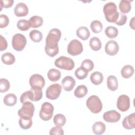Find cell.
I'll use <instances>...</instances> for the list:
<instances>
[{
    "label": "cell",
    "instance_id": "d590c367",
    "mask_svg": "<svg viewBox=\"0 0 135 135\" xmlns=\"http://www.w3.org/2000/svg\"><path fill=\"white\" fill-rule=\"evenodd\" d=\"M17 27L20 30L23 31H27L31 27L29 21L24 19L20 20L17 22Z\"/></svg>",
    "mask_w": 135,
    "mask_h": 135
},
{
    "label": "cell",
    "instance_id": "8fae6325",
    "mask_svg": "<svg viewBox=\"0 0 135 135\" xmlns=\"http://www.w3.org/2000/svg\"><path fill=\"white\" fill-rule=\"evenodd\" d=\"M121 118L120 113L115 110H110L104 113L103 118L108 122L114 123L118 121Z\"/></svg>",
    "mask_w": 135,
    "mask_h": 135
},
{
    "label": "cell",
    "instance_id": "7a4b0ae2",
    "mask_svg": "<svg viewBox=\"0 0 135 135\" xmlns=\"http://www.w3.org/2000/svg\"><path fill=\"white\" fill-rule=\"evenodd\" d=\"M103 11L107 21L110 23H115L119 16V13L117 11V7L113 2H109L105 4Z\"/></svg>",
    "mask_w": 135,
    "mask_h": 135
},
{
    "label": "cell",
    "instance_id": "7bdbcfd3",
    "mask_svg": "<svg viewBox=\"0 0 135 135\" xmlns=\"http://www.w3.org/2000/svg\"><path fill=\"white\" fill-rule=\"evenodd\" d=\"M14 3L13 0H4V1H1V9L0 11H2L3 7L5 8H8L12 6V5Z\"/></svg>",
    "mask_w": 135,
    "mask_h": 135
},
{
    "label": "cell",
    "instance_id": "836d02e7",
    "mask_svg": "<svg viewBox=\"0 0 135 135\" xmlns=\"http://www.w3.org/2000/svg\"><path fill=\"white\" fill-rule=\"evenodd\" d=\"M105 34L108 37L110 38H115L118 34V30L116 27L112 26H110L105 28Z\"/></svg>",
    "mask_w": 135,
    "mask_h": 135
},
{
    "label": "cell",
    "instance_id": "2e32d148",
    "mask_svg": "<svg viewBox=\"0 0 135 135\" xmlns=\"http://www.w3.org/2000/svg\"><path fill=\"white\" fill-rule=\"evenodd\" d=\"M75 81L71 76H66L62 80V85L63 89L66 91H71L74 87Z\"/></svg>",
    "mask_w": 135,
    "mask_h": 135
},
{
    "label": "cell",
    "instance_id": "d6a6232c",
    "mask_svg": "<svg viewBox=\"0 0 135 135\" xmlns=\"http://www.w3.org/2000/svg\"><path fill=\"white\" fill-rule=\"evenodd\" d=\"M90 27L92 31L95 33H98L103 29L102 24L98 20H94L91 23Z\"/></svg>",
    "mask_w": 135,
    "mask_h": 135
},
{
    "label": "cell",
    "instance_id": "cb8c5ba5",
    "mask_svg": "<svg viewBox=\"0 0 135 135\" xmlns=\"http://www.w3.org/2000/svg\"><path fill=\"white\" fill-rule=\"evenodd\" d=\"M3 102L4 104L7 106H13L16 103L17 97L14 94H7L4 97L3 99Z\"/></svg>",
    "mask_w": 135,
    "mask_h": 135
},
{
    "label": "cell",
    "instance_id": "74e56055",
    "mask_svg": "<svg viewBox=\"0 0 135 135\" xmlns=\"http://www.w3.org/2000/svg\"><path fill=\"white\" fill-rule=\"evenodd\" d=\"M10 88L9 82L6 79H0V92H5L7 91Z\"/></svg>",
    "mask_w": 135,
    "mask_h": 135
},
{
    "label": "cell",
    "instance_id": "ac0fdd59",
    "mask_svg": "<svg viewBox=\"0 0 135 135\" xmlns=\"http://www.w3.org/2000/svg\"><path fill=\"white\" fill-rule=\"evenodd\" d=\"M77 36L82 40H86L90 36L89 30L86 27L81 26L76 30Z\"/></svg>",
    "mask_w": 135,
    "mask_h": 135
},
{
    "label": "cell",
    "instance_id": "b9f144b4",
    "mask_svg": "<svg viewBox=\"0 0 135 135\" xmlns=\"http://www.w3.org/2000/svg\"><path fill=\"white\" fill-rule=\"evenodd\" d=\"M127 20V17L126 15L123 14L121 13H119V16L117 21V22L115 23L117 25L119 26L123 25L126 24Z\"/></svg>",
    "mask_w": 135,
    "mask_h": 135
},
{
    "label": "cell",
    "instance_id": "3957f363",
    "mask_svg": "<svg viewBox=\"0 0 135 135\" xmlns=\"http://www.w3.org/2000/svg\"><path fill=\"white\" fill-rule=\"evenodd\" d=\"M88 108L93 113H98L102 109V103L99 98L95 95L89 97L86 102Z\"/></svg>",
    "mask_w": 135,
    "mask_h": 135
},
{
    "label": "cell",
    "instance_id": "44dd1931",
    "mask_svg": "<svg viewBox=\"0 0 135 135\" xmlns=\"http://www.w3.org/2000/svg\"><path fill=\"white\" fill-rule=\"evenodd\" d=\"M31 101H35V99L33 92L30 90L22 93L20 97V102L22 103H24L26 102Z\"/></svg>",
    "mask_w": 135,
    "mask_h": 135
},
{
    "label": "cell",
    "instance_id": "5b68a950",
    "mask_svg": "<svg viewBox=\"0 0 135 135\" xmlns=\"http://www.w3.org/2000/svg\"><path fill=\"white\" fill-rule=\"evenodd\" d=\"M54 107L53 105L47 102L43 103L39 113L40 118L44 121L50 120L53 114Z\"/></svg>",
    "mask_w": 135,
    "mask_h": 135
},
{
    "label": "cell",
    "instance_id": "7c38bea8",
    "mask_svg": "<svg viewBox=\"0 0 135 135\" xmlns=\"http://www.w3.org/2000/svg\"><path fill=\"white\" fill-rule=\"evenodd\" d=\"M119 50V45L117 42L114 40H110L105 44V52L109 55L113 56L117 54Z\"/></svg>",
    "mask_w": 135,
    "mask_h": 135
},
{
    "label": "cell",
    "instance_id": "277c9868",
    "mask_svg": "<svg viewBox=\"0 0 135 135\" xmlns=\"http://www.w3.org/2000/svg\"><path fill=\"white\" fill-rule=\"evenodd\" d=\"M55 65L61 69L68 71L72 70L74 67V62L70 57L62 56L56 59Z\"/></svg>",
    "mask_w": 135,
    "mask_h": 135
},
{
    "label": "cell",
    "instance_id": "f546056e",
    "mask_svg": "<svg viewBox=\"0 0 135 135\" xmlns=\"http://www.w3.org/2000/svg\"><path fill=\"white\" fill-rule=\"evenodd\" d=\"M89 45L91 49L94 51H97L101 48V42L97 37H92L89 41Z\"/></svg>",
    "mask_w": 135,
    "mask_h": 135
},
{
    "label": "cell",
    "instance_id": "f35d334b",
    "mask_svg": "<svg viewBox=\"0 0 135 135\" xmlns=\"http://www.w3.org/2000/svg\"><path fill=\"white\" fill-rule=\"evenodd\" d=\"M81 66L86 69L88 72H90L93 69L94 63L91 60L89 59H85L82 62Z\"/></svg>",
    "mask_w": 135,
    "mask_h": 135
},
{
    "label": "cell",
    "instance_id": "9a60e30c",
    "mask_svg": "<svg viewBox=\"0 0 135 135\" xmlns=\"http://www.w3.org/2000/svg\"><path fill=\"white\" fill-rule=\"evenodd\" d=\"M123 127L128 130L135 128V113H132L126 117L122 121Z\"/></svg>",
    "mask_w": 135,
    "mask_h": 135
},
{
    "label": "cell",
    "instance_id": "9c48e42d",
    "mask_svg": "<svg viewBox=\"0 0 135 135\" xmlns=\"http://www.w3.org/2000/svg\"><path fill=\"white\" fill-rule=\"evenodd\" d=\"M35 108L31 102H26L23 103V105L18 111V115L20 117L32 118L34 114Z\"/></svg>",
    "mask_w": 135,
    "mask_h": 135
},
{
    "label": "cell",
    "instance_id": "e0dca14e",
    "mask_svg": "<svg viewBox=\"0 0 135 135\" xmlns=\"http://www.w3.org/2000/svg\"><path fill=\"white\" fill-rule=\"evenodd\" d=\"M105 125L101 121L96 122L92 126V131L97 135L103 134L105 131Z\"/></svg>",
    "mask_w": 135,
    "mask_h": 135
},
{
    "label": "cell",
    "instance_id": "8992f818",
    "mask_svg": "<svg viewBox=\"0 0 135 135\" xmlns=\"http://www.w3.org/2000/svg\"><path fill=\"white\" fill-rule=\"evenodd\" d=\"M26 44V39L24 35L20 33H17L13 35L12 41V45L14 50L17 51H22Z\"/></svg>",
    "mask_w": 135,
    "mask_h": 135
},
{
    "label": "cell",
    "instance_id": "e575fe53",
    "mask_svg": "<svg viewBox=\"0 0 135 135\" xmlns=\"http://www.w3.org/2000/svg\"><path fill=\"white\" fill-rule=\"evenodd\" d=\"M88 71L83 67H79L75 71V75L79 80L85 79L88 74Z\"/></svg>",
    "mask_w": 135,
    "mask_h": 135
},
{
    "label": "cell",
    "instance_id": "52a82bcc",
    "mask_svg": "<svg viewBox=\"0 0 135 135\" xmlns=\"http://www.w3.org/2000/svg\"><path fill=\"white\" fill-rule=\"evenodd\" d=\"M62 91V86L59 83H54L50 85L46 89V98L50 100H55L57 99Z\"/></svg>",
    "mask_w": 135,
    "mask_h": 135
},
{
    "label": "cell",
    "instance_id": "7402d4cb",
    "mask_svg": "<svg viewBox=\"0 0 135 135\" xmlns=\"http://www.w3.org/2000/svg\"><path fill=\"white\" fill-rule=\"evenodd\" d=\"M61 76V72L55 69H51L47 72V77L52 82L57 81L60 79Z\"/></svg>",
    "mask_w": 135,
    "mask_h": 135
},
{
    "label": "cell",
    "instance_id": "30bf717a",
    "mask_svg": "<svg viewBox=\"0 0 135 135\" xmlns=\"http://www.w3.org/2000/svg\"><path fill=\"white\" fill-rule=\"evenodd\" d=\"M130 105V98L128 95L122 94L118 97L117 102V107L119 110L122 112H125L129 109Z\"/></svg>",
    "mask_w": 135,
    "mask_h": 135
},
{
    "label": "cell",
    "instance_id": "1f68e13d",
    "mask_svg": "<svg viewBox=\"0 0 135 135\" xmlns=\"http://www.w3.org/2000/svg\"><path fill=\"white\" fill-rule=\"evenodd\" d=\"M53 122L56 126L62 127L65 124V117L62 114H57L53 118Z\"/></svg>",
    "mask_w": 135,
    "mask_h": 135
},
{
    "label": "cell",
    "instance_id": "603a6c76",
    "mask_svg": "<svg viewBox=\"0 0 135 135\" xmlns=\"http://www.w3.org/2000/svg\"><path fill=\"white\" fill-rule=\"evenodd\" d=\"M134 73V69L130 65H124L121 70V74L123 78L128 79L132 76Z\"/></svg>",
    "mask_w": 135,
    "mask_h": 135
},
{
    "label": "cell",
    "instance_id": "d4e9b609",
    "mask_svg": "<svg viewBox=\"0 0 135 135\" xmlns=\"http://www.w3.org/2000/svg\"><path fill=\"white\" fill-rule=\"evenodd\" d=\"M31 27L37 28L40 27L43 22L42 17L39 16H33L28 20Z\"/></svg>",
    "mask_w": 135,
    "mask_h": 135
},
{
    "label": "cell",
    "instance_id": "4dcf8cb0",
    "mask_svg": "<svg viewBox=\"0 0 135 135\" xmlns=\"http://www.w3.org/2000/svg\"><path fill=\"white\" fill-rule=\"evenodd\" d=\"M30 38L34 42H40L43 38L42 33L36 30H33L31 31V32L29 34Z\"/></svg>",
    "mask_w": 135,
    "mask_h": 135
},
{
    "label": "cell",
    "instance_id": "4316f807",
    "mask_svg": "<svg viewBox=\"0 0 135 135\" xmlns=\"http://www.w3.org/2000/svg\"><path fill=\"white\" fill-rule=\"evenodd\" d=\"M19 124L21 128L23 129H28L30 128L32 125V118L20 117Z\"/></svg>",
    "mask_w": 135,
    "mask_h": 135
},
{
    "label": "cell",
    "instance_id": "f6af8a7d",
    "mask_svg": "<svg viewBox=\"0 0 135 135\" xmlns=\"http://www.w3.org/2000/svg\"><path fill=\"white\" fill-rule=\"evenodd\" d=\"M134 17H133L132 18V19L130 20V27H131L133 30H134Z\"/></svg>",
    "mask_w": 135,
    "mask_h": 135
},
{
    "label": "cell",
    "instance_id": "f1b7e54d",
    "mask_svg": "<svg viewBox=\"0 0 135 135\" xmlns=\"http://www.w3.org/2000/svg\"><path fill=\"white\" fill-rule=\"evenodd\" d=\"M88 93V88L84 85H79L74 90V95L78 98H82L86 95Z\"/></svg>",
    "mask_w": 135,
    "mask_h": 135
},
{
    "label": "cell",
    "instance_id": "83f0119b",
    "mask_svg": "<svg viewBox=\"0 0 135 135\" xmlns=\"http://www.w3.org/2000/svg\"><path fill=\"white\" fill-rule=\"evenodd\" d=\"M119 8L121 13H127L131 9L130 1L128 0H121L119 3Z\"/></svg>",
    "mask_w": 135,
    "mask_h": 135
},
{
    "label": "cell",
    "instance_id": "ee69618b",
    "mask_svg": "<svg viewBox=\"0 0 135 135\" xmlns=\"http://www.w3.org/2000/svg\"><path fill=\"white\" fill-rule=\"evenodd\" d=\"M1 43H0V50L3 51L6 49L7 47V43L6 39L2 36L1 35Z\"/></svg>",
    "mask_w": 135,
    "mask_h": 135
},
{
    "label": "cell",
    "instance_id": "ba28073f",
    "mask_svg": "<svg viewBox=\"0 0 135 135\" xmlns=\"http://www.w3.org/2000/svg\"><path fill=\"white\" fill-rule=\"evenodd\" d=\"M68 52L72 56L80 54L83 51V45L78 40L74 39L70 41L68 46Z\"/></svg>",
    "mask_w": 135,
    "mask_h": 135
},
{
    "label": "cell",
    "instance_id": "60d3db41",
    "mask_svg": "<svg viewBox=\"0 0 135 135\" xmlns=\"http://www.w3.org/2000/svg\"><path fill=\"white\" fill-rule=\"evenodd\" d=\"M64 134V131L61 127L56 126L52 128L50 131V134L51 135H63Z\"/></svg>",
    "mask_w": 135,
    "mask_h": 135
},
{
    "label": "cell",
    "instance_id": "6da1fadb",
    "mask_svg": "<svg viewBox=\"0 0 135 135\" xmlns=\"http://www.w3.org/2000/svg\"><path fill=\"white\" fill-rule=\"evenodd\" d=\"M61 37L60 30L54 28L51 30L46 38L45 52L47 55L54 57L59 53L58 42Z\"/></svg>",
    "mask_w": 135,
    "mask_h": 135
},
{
    "label": "cell",
    "instance_id": "484cf974",
    "mask_svg": "<svg viewBox=\"0 0 135 135\" xmlns=\"http://www.w3.org/2000/svg\"><path fill=\"white\" fill-rule=\"evenodd\" d=\"M1 60L4 64L7 65H12L14 63L15 61V57L11 53L6 52L2 55Z\"/></svg>",
    "mask_w": 135,
    "mask_h": 135
},
{
    "label": "cell",
    "instance_id": "4fadbf2b",
    "mask_svg": "<svg viewBox=\"0 0 135 135\" xmlns=\"http://www.w3.org/2000/svg\"><path fill=\"white\" fill-rule=\"evenodd\" d=\"M30 84L31 87L38 86L43 88L45 85V80L44 78L40 74H33L30 78Z\"/></svg>",
    "mask_w": 135,
    "mask_h": 135
},
{
    "label": "cell",
    "instance_id": "5bb4252c",
    "mask_svg": "<svg viewBox=\"0 0 135 135\" xmlns=\"http://www.w3.org/2000/svg\"><path fill=\"white\" fill-rule=\"evenodd\" d=\"M14 12L15 15L17 17L25 16L28 13V8L27 5L24 3H19L14 7Z\"/></svg>",
    "mask_w": 135,
    "mask_h": 135
},
{
    "label": "cell",
    "instance_id": "ffe728a7",
    "mask_svg": "<svg viewBox=\"0 0 135 135\" xmlns=\"http://www.w3.org/2000/svg\"><path fill=\"white\" fill-rule=\"evenodd\" d=\"M90 80L94 85H99L103 80V74L98 71H95L92 73L90 76Z\"/></svg>",
    "mask_w": 135,
    "mask_h": 135
},
{
    "label": "cell",
    "instance_id": "ab89813d",
    "mask_svg": "<svg viewBox=\"0 0 135 135\" xmlns=\"http://www.w3.org/2000/svg\"><path fill=\"white\" fill-rule=\"evenodd\" d=\"M9 23L8 17L4 14L0 15V27L4 28L6 27Z\"/></svg>",
    "mask_w": 135,
    "mask_h": 135
},
{
    "label": "cell",
    "instance_id": "8d00e7d4",
    "mask_svg": "<svg viewBox=\"0 0 135 135\" xmlns=\"http://www.w3.org/2000/svg\"><path fill=\"white\" fill-rule=\"evenodd\" d=\"M41 88L38 86H33L30 89L34 93L35 101H37L41 99L43 95L42 90Z\"/></svg>",
    "mask_w": 135,
    "mask_h": 135
},
{
    "label": "cell",
    "instance_id": "d6986e66",
    "mask_svg": "<svg viewBox=\"0 0 135 135\" xmlns=\"http://www.w3.org/2000/svg\"><path fill=\"white\" fill-rule=\"evenodd\" d=\"M107 86L112 91H115L118 87V82L117 78L114 75H110L107 78Z\"/></svg>",
    "mask_w": 135,
    "mask_h": 135
}]
</instances>
